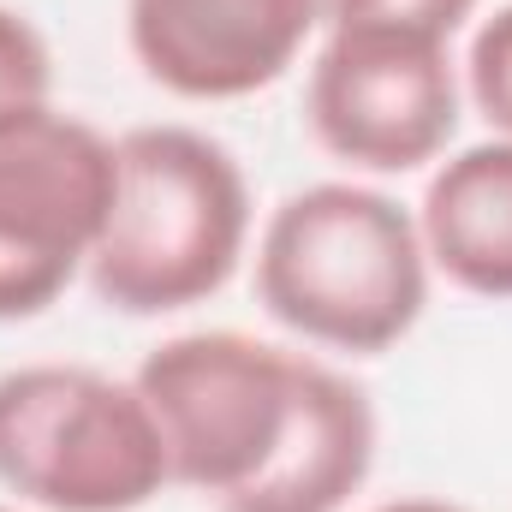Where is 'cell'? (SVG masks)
I'll return each mask as SVG.
<instances>
[{
	"instance_id": "obj_11",
	"label": "cell",
	"mask_w": 512,
	"mask_h": 512,
	"mask_svg": "<svg viewBox=\"0 0 512 512\" xmlns=\"http://www.w3.org/2000/svg\"><path fill=\"white\" fill-rule=\"evenodd\" d=\"M465 96L495 126V137H512V6H501L495 18H483V30L471 36Z\"/></svg>"
},
{
	"instance_id": "obj_1",
	"label": "cell",
	"mask_w": 512,
	"mask_h": 512,
	"mask_svg": "<svg viewBox=\"0 0 512 512\" xmlns=\"http://www.w3.org/2000/svg\"><path fill=\"white\" fill-rule=\"evenodd\" d=\"M429 274L417 215L352 179L292 191L256 239L262 310L286 334L352 358H376L417 328Z\"/></svg>"
},
{
	"instance_id": "obj_10",
	"label": "cell",
	"mask_w": 512,
	"mask_h": 512,
	"mask_svg": "<svg viewBox=\"0 0 512 512\" xmlns=\"http://www.w3.org/2000/svg\"><path fill=\"white\" fill-rule=\"evenodd\" d=\"M48 90H54V54L42 30L18 6H0V120L42 108Z\"/></svg>"
},
{
	"instance_id": "obj_12",
	"label": "cell",
	"mask_w": 512,
	"mask_h": 512,
	"mask_svg": "<svg viewBox=\"0 0 512 512\" xmlns=\"http://www.w3.org/2000/svg\"><path fill=\"white\" fill-rule=\"evenodd\" d=\"M477 0H322V24H382L453 42V30L471 18Z\"/></svg>"
},
{
	"instance_id": "obj_14",
	"label": "cell",
	"mask_w": 512,
	"mask_h": 512,
	"mask_svg": "<svg viewBox=\"0 0 512 512\" xmlns=\"http://www.w3.org/2000/svg\"><path fill=\"white\" fill-rule=\"evenodd\" d=\"M0 512H18V507H0Z\"/></svg>"
},
{
	"instance_id": "obj_6",
	"label": "cell",
	"mask_w": 512,
	"mask_h": 512,
	"mask_svg": "<svg viewBox=\"0 0 512 512\" xmlns=\"http://www.w3.org/2000/svg\"><path fill=\"white\" fill-rule=\"evenodd\" d=\"M459 66L441 36L328 24L316 48L304 114L316 143L358 173H411L459 131Z\"/></svg>"
},
{
	"instance_id": "obj_2",
	"label": "cell",
	"mask_w": 512,
	"mask_h": 512,
	"mask_svg": "<svg viewBox=\"0 0 512 512\" xmlns=\"http://www.w3.org/2000/svg\"><path fill=\"white\" fill-rule=\"evenodd\" d=\"M251 251V185L197 126L114 137V209L90 256V292L120 316H173L215 298Z\"/></svg>"
},
{
	"instance_id": "obj_9",
	"label": "cell",
	"mask_w": 512,
	"mask_h": 512,
	"mask_svg": "<svg viewBox=\"0 0 512 512\" xmlns=\"http://www.w3.org/2000/svg\"><path fill=\"white\" fill-rule=\"evenodd\" d=\"M417 233L429 268L459 292L512 304V137L471 143L435 167Z\"/></svg>"
},
{
	"instance_id": "obj_5",
	"label": "cell",
	"mask_w": 512,
	"mask_h": 512,
	"mask_svg": "<svg viewBox=\"0 0 512 512\" xmlns=\"http://www.w3.org/2000/svg\"><path fill=\"white\" fill-rule=\"evenodd\" d=\"M114 209V137L54 102L0 120V322L42 316L90 274Z\"/></svg>"
},
{
	"instance_id": "obj_3",
	"label": "cell",
	"mask_w": 512,
	"mask_h": 512,
	"mask_svg": "<svg viewBox=\"0 0 512 512\" xmlns=\"http://www.w3.org/2000/svg\"><path fill=\"white\" fill-rule=\"evenodd\" d=\"M173 483L137 382L90 364L0 376V489L36 512H137Z\"/></svg>"
},
{
	"instance_id": "obj_13",
	"label": "cell",
	"mask_w": 512,
	"mask_h": 512,
	"mask_svg": "<svg viewBox=\"0 0 512 512\" xmlns=\"http://www.w3.org/2000/svg\"><path fill=\"white\" fill-rule=\"evenodd\" d=\"M376 512H465V507L435 501V495H399V501H387V507H376Z\"/></svg>"
},
{
	"instance_id": "obj_8",
	"label": "cell",
	"mask_w": 512,
	"mask_h": 512,
	"mask_svg": "<svg viewBox=\"0 0 512 512\" xmlns=\"http://www.w3.org/2000/svg\"><path fill=\"white\" fill-rule=\"evenodd\" d=\"M376 465V405L370 393L316 364L298 358V393H292V423L268 465L215 512H346L352 495L370 483Z\"/></svg>"
},
{
	"instance_id": "obj_4",
	"label": "cell",
	"mask_w": 512,
	"mask_h": 512,
	"mask_svg": "<svg viewBox=\"0 0 512 512\" xmlns=\"http://www.w3.org/2000/svg\"><path fill=\"white\" fill-rule=\"evenodd\" d=\"M131 382L161 429L173 483L227 501L268 465L292 423L298 352L239 328H197L161 340Z\"/></svg>"
},
{
	"instance_id": "obj_7",
	"label": "cell",
	"mask_w": 512,
	"mask_h": 512,
	"mask_svg": "<svg viewBox=\"0 0 512 512\" xmlns=\"http://www.w3.org/2000/svg\"><path fill=\"white\" fill-rule=\"evenodd\" d=\"M322 0H126V42L179 102H239L292 72Z\"/></svg>"
}]
</instances>
